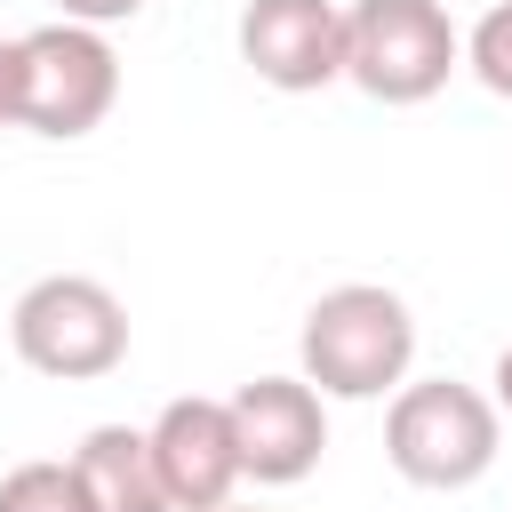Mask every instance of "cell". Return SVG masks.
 Returning a JSON list of instances; mask_svg holds the SVG:
<instances>
[{
	"label": "cell",
	"instance_id": "15",
	"mask_svg": "<svg viewBox=\"0 0 512 512\" xmlns=\"http://www.w3.org/2000/svg\"><path fill=\"white\" fill-rule=\"evenodd\" d=\"M224 512H248V504H224Z\"/></svg>",
	"mask_w": 512,
	"mask_h": 512
},
{
	"label": "cell",
	"instance_id": "9",
	"mask_svg": "<svg viewBox=\"0 0 512 512\" xmlns=\"http://www.w3.org/2000/svg\"><path fill=\"white\" fill-rule=\"evenodd\" d=\"M64 464H72L88 512H176L168 488H160V464H152V432H136V424L80 432V448Z\"/></svg>",
	"mask_w": 512,
	"mask_h": 512
},
{
	"label": "cell",
	"instance_id": "7",
	"mask_svg": "<svg viewBox=\"0 0 512 512\" xmlns=\"http://www.w3.org/2000/svg\"><path fill=\"white\" fill-rule=\"evenodd\" d=\"M240 64L280 96H312V88L344 80V8L336 0H248Z\"/></svg>",
	"mask_w": 512,
	"mask_h": 512
},
{
	"label": "cell",
	"instance_id": "10",
	"mask_svg": "<svg viewBox=\"0 0 512 512\" xmlns=\"http://www.w3.org/2000/svg\"><path fill=\"white\" fill-rule=\"evenodd\" d=\"M0 512H88L72 464H16L0 472Z\"/></svg>",
	"mask_w": 512,
	"mask_h": 512
},
{
	"label": "cell",
	"instance_id": "4",
	"mask_svg": "<svg viewBox=\"0 0 512 512\" xmlns=\"http://www.w3.org/2000/svg\"><path fill=\"white\" fill-rule=\"evenodd\" d=\"M464 64V32L440 0H352L344 8V80L376 104H424Z\"/></svg>",
	"mask_w": 512,
	"mask_h": 512
},
{
	"label": "cell",
	"instance_id": "2",
	"mask_svg": "<svg viewBox=\"0 0 512 512\" xmlns=\"http://www.w3.org/2000/svg\"><path fill=\"white\" fill-rule=\"evenodd\" d=\"M496 440H504V416L480 384H456V376H424V384H400L392 408H384V456L408 488H472L488 480L496 464Z\"/></svg>",
	"mask_w": 512,
	"mask_h": 512
},
{
	"label": "cell",
	"instance_id": "5",
	"mask_svg": "<svg viewBox=\"0 0 512 512\" xmlns=\"http://www.w3.org/2000/svg\"><path fill=\"white\" fill-rule=\"evenodd\" d=\"M16 56H24V112H16V128H32V136L72 144V136L104 128V112L120 104V56L88 24L56 16V24L24 32Z\"/></svg>",
	"mask_w": 512,
	"mask_h": 512
},
{
	"label": "cell",
	"instance_id": "11",
	"mask_svg": "<svg viewBox=\"0 0 512 512\" xmlns=\"http://www.w3.org/2000/svg\"><path fill=\"white\" fill-rule=\"evenodd\" d=\"M464 64H472V80H480L488 96L512 104V0H496V8L464 32Z\"/></svg>",
	"mask_w": 512,
	"mask_h": 512
},
{
	"label": "cell",
	"instance_id": "8",
	"mask_svg": "<svg viewBox=\"0 0 512 512\" xmlns=\"http://www.w3.org/2000/svg\"><path fill=\"white\" fill-rule=\"evenodd\" d=\"M232 432L256 488H296L328 448V408L304 376H256L232 392Z\"/></svg>",
	"mask_w": 512,
	"mask_h": 512
},
{
	"label": "cell",
	"instance_id": "3",
	"mask_svg": "<svg viewBox=\"0 0 512 512\" xmlns=\"http://www.w3.org/2000/svg\"><path fill=\"white\" fill-rule=\"evenodd\" d=\"M8 344H16V360L32 376L88 384V376H112L128 360V304L88 272H48V280H32L16 296Z\"/></svg>",
	"mask_w": 512,
	"mask_h": 512
},
{
	"label": "cell",
	"instance_id": "14",
	"mask_svg": "<svg viewBox=\"0 0 512 512\" xmlns=\"http://www.w3.org/2000/svg\"><path fill=\"white\" fill-rule=\"evenodd\" d=\"M488 384H496V392H488V400H496V416H512V344L496 352V376H488Z\"/></svg>",
	"mask_w": 512,
	"mask_h": 512
},
{
	"label": "cell",
	"instance_id": "13",
	"mask_svg": "<svg viewBox=\"0 0 512 512\" xmlns=\"http://www.w3.org/2000/svg\"><path fill=\"white\" fill-rule=\"evenodd\" d=\"M16 112H24V56L16 40H0V128H16Z\"/></svg>",
	"mask_w": 512,
	"mask_h": 512
},
{
	"label": "cell",
	"instance_id": "6",
	"mask_svg": "<svg viewBox=\"0 0 512 512\" xmlns=\"http://www.w3.org/2000/svg\"><path fill=\"white\" fill-rule=\"evenodd\" d=\"M152 464H160V488L176 512H224L232 488L248 480L240 464V432H232V400H168L152 416Z\"/></svg>",
	"mask_w": 512,
	"mask_h": 512
},
{
	"label": "cell",
	"instance_id": "12",
	"mask_svg": "<svg viewBox=\"0 0 512 512\" xmlns=\"http://www.w3.org/2000/svg\"><path fill=\"white\" fill-rule=\"evenodd\" d=\"M56 16H64V24H88V32H104V24H128V16H144V0H56Z\"/></svg>",
	"mask_w": 512,
	"mask_h": 512
},
{
	"label": "cell",
	"instance_id": "1",
	"mask_svg": "<svg viewBox=\"0 0 512 512\" xmlns=\"http://www.w3.org/2000/svg\"><path fill=\"white\" fill-rule=\"evenodd\" d=\"M296 360H304V384L320 400H384V392L408 384L416 312L392 288H376V280H344V288H328L304 312Z\"/></svg>",
	"mask_w": 512,
	"mask_h": 512
}]
</instances>
